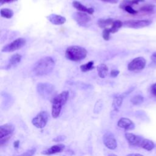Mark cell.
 I'll list each match as a JSON object with an SVG mask.
<instances>
[{"label": "cell", "mask_w": 156, "mask_h": 156, "mask_svg": "<svg viewBox=\"0 0 156 156\" xmlns=\"http://www.w3.org/2000/svg\"><path fill=\"white\" fill-rule=\"evenodd\" d=\"M151 59L152 61V62L156 65V51L152 54V55L151 56Z\"/></svg>", "instance_id": "cell-36"}, {"label": "cell", "mask_w": 156, "mask_h": 156, "mask_svg": "<svg viewBox=\"0 0 156 156\" xmlns=\"http://www.w3.org/2000/svg\"><path fill=\"white\" fill-rule=\"evenodd\" d=\"M94 62L93 61H90L88 63L82 65L80 66V69L82 72H87L89 71L94 68Z\"/></svg>", "instance_id": "cell-24"}, {"label": "cell", "mask_w": 156, "mask_h": 156, "mask_svg": "<svg viewBox=\"0 0 156 156\" xmlns=\"http://www.w3.org/2000/svg\"><path fill=\"white\" fill-rule=\"evenodd\" d=\"M143 101H144V98L141 95H136L130 99V102L133 105L141 104L143 102Z\"/></svg>", "instance_id": "cell-25"}, {"label": "cell", "mask_w": 156, "mask_h": 156, "mask_svg": "<svg viewBox=\"0 0 156 156\" xmlns=\"http://www.w3.org/2000/svg\"><path fill=\"white\" fill-rule=\"evenodd\" d=\"M14 130V127L11 124H5L0 126V138L10 136Z\"/></svg>", "instance_id": "cell-12"}, {"label": "cell", "mask_w": 156, "mask_h": 156, "mask_svg": "<svg viewBox=\"0 0 156 156\" xmlns=\"http://www.w3.org/2000/svg\"><path fill=\"white\" fill-rule=\"evenodd\" d=\"M74 21L80 26L86 27L90 23L91 18L88 13L82 12H77L73 15Z\"/></svg>", "instance_id": "cell-9"}, {"label": "cell", "mask_w": 156, "mask_h": 156, "mask_svg": "<svg viewBox=\"0 0 156 156\" xmlns=\"http://www.w3.org/2000/svg\"><path fill=\"white\" fill-rule=\"evenodd\" d=\"M97 70L98 73V75L101 78H105L108 73V68L107 66L104 63L99 64L97 67Z\"/></svg>", "instance_id": "cell-19"}, {"label": "cell", "mask_w": 156, "mask_h": 156, "mask_svg": "<svg viewBox=\"0 0 156 156\" xmlns=\"http://www.w3.org/2000/svg\"><path fill=\"white\" fill-rule=\"evenodd\" d=\"M108 156H117V155H115V154H110Z\"/></svg>", "instance_id": "cell-41"}, {"label": "cell", "mask_w": 156, "mask_h": 156, "mask_svg": "<svg viewBox=\"0 0 156 156\" xmlns=\"http://www.w3.org/2000/svg\"><path fill=\"white\" fill-rule=\"evenodd\" d=\"M26 43V40L24 38H18L9 44L5 45L1 51L3 52H11L18 50L23 48Z\"/></svg>", "instance_id": "cell-5"}, {"label": "cell", "mask_w": 156, "mask_h": 156, "mask_svg": "<svg viewBox=\"0 0 156 156\" xmlns=\"http://www.w3.org/2000/svg\"><path fill=\"white\" fill-rule=\"evenodd\" d=\"M151 93H152L154 96H156V83H154V84L151 86Z\"/></svg>", "instance_id": "cell-34"}, {"label": "cell", "mask_w": 156, "mask_h": 156, "mask_svg": "<svg viewBox=\"0 0 156 156\" xmlns=\"http://www.w3.org/2000/svg\"><path fill=\"white\" fill-rule=\"evenodd\" d=\"M55 66V60L51 57L47 56L39 59L32 68L34 74L37 76H44L50 74Z\"/></svg>", "instance_id": "cell-1"}, {"label": "cell", "mask_w": 156, "mask_h": 156, "mask_svg": "<svg viewBox=\"0 0 156 156\" xmlns=\"http://www.w3.org/2000/svg\"><path fill=\"white\" fill-rule=\"evenodd\" d=\"M73 5L75 9H76L79 12H85V13H87L88 14H90V15L93 14L94 12V10L93 8H92V7H88V8L85 5L81 4L79 1H73Z\"/></svg>", "instance_id": "cell-17"}, {"label": "cell", "mask_w": 156, "mask_h": 156, "mask_svg": "<svg viewBox=\"0 0 156 156\" xmlns=\"http://www.w3.org/2000/svg\"><path fill=\"white\" fill-rule=\"evenodd\" d=\"M125 137L129 144H130L131 146L138 147H140V145L143 139V138L140 136H138L133 133L128 132L125 133Z\"/></svg>", "instance_id": "cell-11"}, {"label": "cell", "mask_w": 156, "mask_h": 156, "mask_svg": "<svg viewBox=\"0 0 156 156\" xmlns=\"http://www.w3.org/2000/svg\"><path fill=\"white\" fill-rule=\"evenodd\" d=\"M18 0H0V4L2 5L5 3H9V2H12L16 1Z\"/></svg>", "instance_id": "cell-35"}, {"label": "cell", "mask_w": 156, "mask_h": 156, "mask_svg": "<svg viewBox=\"0 0 156 156\" xmlns=\"http://www.w3.org/2000/svg\"><path fill=\"white\" fill-rule=\"evenodd\" d=\"M128 5H132V1L131 0H123L120 5H119V8L120 9H124L125 7L126 6H128Z\"/></svg>", "instance_id": "cell-30"}, {"label": "cell", "mask_w": 156, "mask_h": 156, "mask_svg": "<svg viewBox=\"0 0 156 156\" xmlns=\"http://www.w3.org/2000/svg\"><path fill=\"white\" fill-rule=\"evenodd\" d=\"M140 147L146 150V151H152L155 147V144L152 141H151L149 139L143 138V139L140 145Z\"/></svg>", "instance_id": "cell-18"}, {"label": "cell", "mask_w": 156, "mask_h": 156, "mask_svg": "<svg viewBox=\"0 0 156 156\" xmlns=\"http://www.w3.org/2000/svg\"><path fill=\"white\" fill-rule=\"evenodd\" d=\"M49 115L45 111L40 112L32 120V124L37 128L42 129L45 127L48 121Z\"/></svg>", "instance_id": "cell-7"}, {"label": "cell", "mask_w": 156, "mask_h": 156, "mask_svg": "<svg viewBox=\"0 0 156 156\" xmlns=\"http://www.w3.org/2000/svg\"><path fill=\"white\" fill-rule=\"evenodd\" d=\"M119 74V71L117 69H112L110 72V76L112 77H116Z\"/></svg>", "instance_id": "cell-33"}, {"label": "cell", "mask_w": 156, "mask_h": 156, "mask_svg": "<svg viewBox=\"0 0 156 156\" xmlns=\"http://www.w3.org/2000/svg\"><path fill=\"white\" fill-rule=\"evenodd\" d=\"M124 10L125 11H126L127 13H130V14H132V15L136 14V13H138V11H137V10H135V9H133L132 7V6H130V5H128V6L125 7L124 9Z\"/></svg>", "instance_id": "cell-31"}, {"label": "cell", "mask_w": 156, "mask_h": 156, "mask_svg": "<svg viewBox=\"0 0 156 156\" xmlns=\"http://www.w3.org/2000/svg\"><path fill=\"white\" fill-rule=\"evenodd\" d=\"M65 146L64 144H56L51 146L50 148L48 149L47 150L43 151V152H41V154L44 155H48L54 154L56 153L62 152L65 149Z\"/></svg>", "instance_id": "cell-15"}, {"label": "cell", "mask_w": 156, "mask_h": 156, "mask_svg": "<svg viewBox=\"0 0 156 156\" xmlns=\"http://www.w3.org/2000/svg\"><path fill=\"white\" fill-rule=\"evenodd\" d=\"M104 2H109V3H112V4H116L118 2V0H101Z\"/></svg>", "instance_id": "cell-37"}, {"label": "cell", "mask_w": 156, "mask_h": 156, "mask_svg": "<svg viewBox=\"0 0 156 156\" xmlns=\"http://www.w3.org/2000/svg\"><path fill=\"white\" fill-rule=\"evenodd\" d=\"M131 1H132V5H133V4H138L140 2H142L144 1V0H131Z\"/></svg>", "instance_id": "cell-38"}, {"label": "cell", "mask_w": 156, "mask_h": 156, "mask_svg": "<svg viewBox=\"0 0 156 156\" xmlns=\"http://www.w3.org/2000/svg\"><path fill=\"white\" fill-rule=\"evenodd\" d=\"M155 5L153 4H146L143 7H141L140 9V10L141 12H146V13H149L152 12L154 9Z\"/></svg>", "instance_id": "cell-27"}, {"label": "cell", "mask_w": 156, "mask_h": 156, "mask_svg": "<svg viewBox=\"0 0 156 156\" xmlns=\"http://www.w3.org/2000/svg\"><path fill=\"white\" fill-rule=\"evenodd\" d=\"M66 138V137L65 135H59V136H57L55 138H54L52 140H53V141H55V142H60V141H64Z\"/></svg>", "instance_id": "cell-32"}, {"label": "cell", "mask_w": 156, "mask_h": 156, "mask_svg": "<svg viewBox=\"0 0 156 156\" xmlns=\"http://www.w3.org/2000/svg\"><path fill=\"white\" fill-rule=\"evenodd\" d=\"M111 33L109 31V29L108 28H105L104 29L103 32H102V37L103 38L106 40L108 41L110 39V34Z\"/></svg>", "instance_id": "cell-29"}, {"label": "cell", "mask_w": 156, "mask_h": 156, "mask_svg": "<svg viewBox=\"0 0 156 156\" xmlns=\"http://www.w3.org/2000/svg\"><path fill=\"white\" fill-rule=\"evenodd\" d=\"M151 23L152 21L149 20H130L124 21L123 26L129 28L139 29L148 26Z\"/></svg>", "instance_id": "cell-6"}, {"label": "cell", "mask_w": 156, "mask_h": 156, "mask_svg": "<svg viewBox=\"0 0 156 156\" xmlns=\"http://www.w3.org/2000/svg\"><path fill=\"white\" fill-rule=\"evenodd\" d=\"M87 55V50L79 46H71L65 51V57L69 60L78 62L84 59Z\"/></svg>", "instance_id": "cell-3"}, {"label": "cell", "mask_w": 156, "mask_h": 156, "mask_svg": "<svg viewBox=\"0 0 156 156\" xmlns=\"http://www.w3.org/2000/svg\"><path fill=\"white\" fill-rule=\"evenodd\" d=\"M113 20L112 18L107 19H99L98 21V24L101 28H106L107 26L112 25L113 23Z\"/></svg>", "instance_id": "cell-21"}, {"label": "cell", "mask_w": 156, "mask_h": 156, "mask_svg": "<svg viewBox=\"0 0 156 156\" xmlns=\"http://www.w3.org/2000/svg\"><path fill=\"white\" fill-rule=\"evenodd\" d=\"M102 106H103V102L101 99L100 100H98L95 105H94V110H93V112L94 113H99L102 108Z\"/></svg>", "instance_id": "cell-26"}, {"label": "cell", "mask_w": 156, "mask_h": 156, "mask_svg": "<svg viewBox=\"0 0 156 156\" xmlns=\"http://www.w3.org/2000/svg\"><path fill=\"white\" fill-rule=\"evenodd\" d=\"M1 16L2 17L5 18H11L13 16V11L12 9H7V8H2L0 10Z\"/></svg>", "instance_id": "cell-23"}, {"label": "cell", "mask_w": 156, "mask_h": 156, "mask_svg": "<svg viewBox=\"0 0 156 156\" xmlns=\"http://www.w3.org/2000/svg\"><path fill=\"white\" fill-rule=\"evenodd\" d=\"M123 98H124V96L122 94L119 95V96H117L114 98L113 101L112 103V106L114 108L115 110H116V111L119 110V108H120V107L122 103Z\"/></svg>", "instance_id": "cell-20"}, {"label": "cell", "mask_w": 156, "mask_h": 156, "mask_svg": "<svg viewBox=\"0 0 156 156\" xmlns=\"http://www.w3.org/2000/svg\"><path fill=\"white\" fill-rule=\"evenodd\" d=\"M47 19L54 25H62L66 22V18L60 15L57 14H50L47 16Z\"/></svg>", "instance_id": "cell-14"}, {"label": "cell", "mask_w": 156, "mask_h": 156, "mask_svg": "<svg viewBox=\"0 0 156 156\" xmlns=\"http://www.w3.org/2000/svg\"><path fill=\"white\" fill-rule=\"evenodd\" d=\"M123 26V23L120 20H116L113 21V23L111 28L109 29V31L111 34H114L118 32V30Z\"/></svg>", "instance_id": "cell-22"}, {"label": "cell", "mask_w": 156, "mask_h": 156, "mask_svg": "<svg viewBox=\"0 0 156 156\" xmlns=\"http://www.w3.org/2000/svg\"><path fill=\"white\" fill-rule=\"evenodd\" d=\"M20 145V141L19 140H16L15 141H14L13 143V146L15 148H18L19 147Z\"/></svg>", "instance_id": "cell-39"}, {"label": "cell", "mask_w": 156, "mask_h": 156, "mask_svg": "<svg viewBox=\"0 0 156 156\" xmlns=\"http://www.w3.org/2000/svg\"><path fill=\"white\" fill-rule=\"evenodd\" d=\"M146 64V60L144 57H136L128 64L127 69L130 71H141L144 68Z\"/></svg>", "instance_id": "cell-8"}, {"label": "cell", "mask_w": 156, "mask_h": 156, "mask_svg": "<svg viewBox=\"0 0 156 156\" xmlns=\"http://www.w3.org/2000/svg\"><path fill=\"white\" fill-rule=\"evenodd\" d=\"M69 96L68 91H63L53 98L52 100V116L57 118L60 115L62 106L64 105Z\"/></svg>", "instance_id": "cell-2"}, {"label": "cell", "mask_w": 156, "mask_h": 156, "mask_svg": "<svg viewBox=\"0 0 156 156\" xmlns=\"http://www.w3.org/2000/svg\"><path fill=\"white\" fill-rule=\"evenodd\" d=\"M118 126L126 130H132L135 128V124L130 119L121 118L118 122Z\"/></svg>", "instance_id": "cell-13"}, {"label": "cell", "mask_w": 156, "mask_h": 156, "mask_svg": "<svg viewBox=\"0 0 156 156\" xmlns=\"http://www.w3.org/2000/svg\"><path fill=\"white\" fill-rule=\"evenodd\" d=\"M127 156H143V155L140 154H128Z\"/></svg>", "instance_id": "cell-40"}, {"label": "cell", "mask_w": 156, "mask_h": 156, "mask_svg": "<svg viewBox=\"0 0 156 156\" xmlns=\"http://www.w3.org/2000/svg\"><path fill=\"white\" fill-rule=\"evenodd\" d=\"M37 91L41 98L48 99L52 96L55 92V87L50 83L41 82L37 85Z\"/></svg>", "instance_id": "cell-4"}, {"label": "cell", "mask_w": 156, "mask_h": 156, "mask_svg": "<svg viewBox=\"0 0 156 156\" xmlns=\"http://www.w3.org/2000/svg\"><path fill=\"white\" fill-rule=\"evenodd\" d=\"M35 152H36V149L32 148V149L27 150V151L23 153L22 154H21L19 156H33L34 155V154L35 153Z\"/></svg>", "instance_id": "cell-28"}, {"label": "cell", "mask_w": 156, "mask_h": 156, "mask_svg": "<svg viewBox=\"0 0 156 156\" xmlns=\"http://www.w3.org/2000/svg\"><path fill=\"white\" fill-rule=\"evenodd\" d=\"M103 143L107 148L111 150H114L117 147V143L115 136L110 132H107L104 135Z\"/></svg>", "instance_id": "cell-10"}, {"label": "cell", "mask_w": 156, "mask_h": 156, "mask_svg": "<svg viewBox=\"0 0 156 156\" xmlns=\"http://www.w3.org/2000/svg\"><path fill=\"white\" fill-rule=\"evenodd\" d=\"M21 59H22L21 55L18 53L12 55L8 60V63L6 65L5 69H9L13 66H16L19 63H20V62L21 61Z\"/></svg>", "instance_id": "cell-16"}]
</instances>
